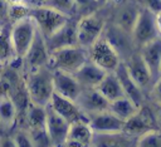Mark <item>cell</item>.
Here are the masks:
<instances>
[{
	"instance_id": "cell-1",
	"label": "cell",
	"mask_w": 161,
	"mask_h": 147,
	"mask_svg": "<svg viewBox=\"0 0 161 147\" xmlns=\"http://www.w3.org/2000/svg\"><path fill=\"white\" fill-rule=\"evenodd\" d=\"M24 83L29 102L47 106L53 94V70L47 65L24 73Z\"/></svg>"
},
{
	"instance_id": "cell-2",
	"label": "cell",
	"mask_w": 161,
	"mask_h": 147,
	"mask_svg": "<svg viewBox=\"0 0 161 147\" xmlns=\"http://www.w3.org/2000/svg\"><path fill=\"white\" fill-rule=\"evenodd\" d=\"M88 60V49L79 45H70L50 53L49 68L74 74Z\"/></svg>"
},
{
	"instance_id": "cell-3",
	"label": "cell",
	"mask_w": 161,
	"mask_h": 147,
	"mask_svg": "<svg viewBox=\"0 0 161 147\" xmlns=\"http://www.w3.org/2000/svg\"><path fill=\"white\" fill-rule=\"evenodd\" d=\"M152 129H158V127L156 122L153 106L147 99V102H145L131 118L125 121L122 132L130 137L138 138L143 133L150 132Z\"/></svg>"
},
{
	"instance_id": "cell-4",
	"label": "cell",
	"mask_w": 161,
	"mask_h": 147,
	"mask_svg": "<svg viewBox=\"0 0 161 147\" xmlns=\"http://www.w3.org/2000/svg\"><path fill=\"white\" fill-rule=\"evenodd\" d=\"M36 30L38 28L35 25V21L31 19L30 15L11 24L9 35L15 57L23 59V57L26 54L29 46L34 40Z\"/></svg>"
},
{
	"instance_id": "cell-5",
	"label": "cell",
	"mask_w": 161,
	"mask_h": 147,
	"mask_svg": "<svg viewBox=\"0 0 161 147\" xmlns=\"http://www.w3.org/2000/svg\"><path fill=\"white\" fill-rule=\"evenodd\" d=\"M88 59L101 67L107 73L114 72L122 62L117 50L103 35L88 48Z\"/></svg>"
},
{
	"instance_id": "cell-6",
	"label": "cell",
	"mask_w": 161,
	"mask_h": 147,
	"mask_svg": "<svg viewBox=\"0 0 161 147\" xmlns=\"http://www.w3.org/2000/svg\"><path fill=\"white\" fill-rule=\"evenodd\" d=\"M30 16L35 21L38 30L44 38L50 36L59 30L70 18L48 6H39L30 9Z\"/></svg>"
},
{
	"instance_id": "cell-7",
	"label": "cell",
	"mask_w": 161,
	"mask_h": 147,
	"mask_svg": "<svg viewBox=\"0 0 161 147\" xmlns=\"http://www.w3.org/2000/svg\"><path fill=\"white\" fill-rule=\"evenodd\" d=\"M106 21L96 13H89L77 21V43L79 46L88 49L103 34Z\"/></svg>"
},
{
	"instance_id": "cell-8",
	"label": "cell",
	"mask_w": 161,
	"mask_h": 147,
	"mask_svg": "<svg viewBox=\"0 0 161 147\" xmlns=\"http://www.w3.org/2000/svg\"><path fill=\"white\" fill-rule=\"evenodd\" d=\"M132 39L137 49L142 46L143 44L151 41L152 39L160 36L157 28H156V18L155 14L147 9L141 8L138 18L135 23V26L132 29Z\"/></svg>"
},
{
	"instance_id": "cell-9",
	"label": "cell",
	"mask_w": 161,
	"mask_h": 147,
	"mask_svg": "<svg viewBox=\"0 0 161 147\" xmlns=\"http://www.w3.org/2000/svg\"><path fill=\"white\" fill-rule=\"evenodd\" d=\"M49 58L50 53L48 50L45 38L39 30H36L31 45L29 46L26 54L23 57V68L25 72H29L42 67H47L49 64Z\"/></svg>"
},
{
	"instance_id": "cell-10",
	"label": "cell",
	"mask_w": 161,
	"mask_h": 147,
	"mask_svg": "<svg viewBox=\"0 0 161 147\" xmlns=\"http://www.w3.org/2000/svg\"><path fill=\"white\" fill-rule=\"evenodd\" d=\"M125 67L128 72V74L131 75V78L137 83V85L147 94L152 83L155 82L148 67L146 65V63L143 62L138 49L136 52H133L127 59L123 60Z\"/></svg>"
},
{
	"instance_id": "cell-11",
	"label": "cell",
	"mask_w": 161,
	"mask_h": 147,
	"mask_svg": "<svg viewBox=\"0 0 161 147\" xmlns=\"http://www.w3.org/2000/svg\"><path fill=\"white\" fill-rule=\"evenodd\" d=\"M102 35L117 50V53L119 54L122 62L125 59H127L133 52L137 50V46L135 45L133 39H132V35L130 33H126L125 30L119 29L114 24H109V25L106 24Z\"/></svg>"
},
{
	"instance_id": "cell-12",
	"label": "cell",
	"mask_w": 161,
	"mask_h": 147,
	"mask_svg": "<svg viewBox=\"0 0 161 147\" xmlns=\"http://www.w3.org/2000/svg\"><path fill=\"white\" fill-rule=\"evenodd\" d=\"M88 118L94 134H116L123 131L125 121L118 118L109 109L91 114Z\"/></svg>"
},
{
	"instance_id": "cell-13",
	"label": "cell",
	"mask_w": 161,
	"mask_h": 147,
	"mask_svg": "<svg viewBox=\"0 0 161 147\" xmlns=\"http://www.w3.org/2000/svg\"><path fill=\"white\" fill-rule=\"evenodd\" d=\"M59 116H62L65 121H68L70 124L80 121H89L88 116L78 107L75 101H72L69 98H65L63 95H59L53 92L52 98L48 103Z\"/></svg>"
},
{
	"instance_id": "cell-14",
	"label": "cell",
	"mask_w": 161,
	"mask_h": 147,
	"mask_svg": "<svg viewBox=\"0 0 161 147\" xmlns=\"http://www.w3.org/2000/svg\"><path fill=\"white\" fill-rule=\"evenodd\" d=\"M141 6L136 0H122L114 10L112 24L131 34L138 18Z\"/></svg>"
},
{
	"instance_id": "cell-15",
	"label": "cell",
	"mask_w": 161,
	"mask_h": 147,
	"mask_svg": "<svg viewBox=\"0 0 161 147\" xmlns=\"http://www.w3.org/2000/svg\"><path fill=\"white\" fill-rule=\"evenodd\" d=\"M47 108V123L45 128L53 143V147H62L69 131L70 123L65 121L62 116H59L49 104L45 106Z\"/></svg>"
},
{
	"instance_id": "cell-16",
	"label": "cell",
	"mask_w": 161,
	"mask_h": 147,
	"mask_svg": "<svg viewBox=\"0 0 161 147\" xmlns=\"http://www.w3.org/2000/svg\"><path fill=\"white\" fill-rule=\"evenodd\" d=\"M94 136L96 134L89 126V121L72 123L62 147H93Z\"/></svg>"
},
{
	"instance_id": "cell-17",
	"label": "cell",
	"mask_w": 161,
	"mask_h": 147,
	"mask_svg": "<svg viewBox=\"0 0 161 147\" xmlns=\"http://www.w3.org/2000/svg\"><path fill=\"white\" fill-rule=\"evenodd\" d=\"M53 70V90L54 93L75 101L83 89L75 77L70 73L52 69Z\"/></svg>"
},
{
	"instance_id": "cell-18",
	"label": "cell",
	"mask_w": 161,
	"mask_h": 147,
	"mask_svg": "<svg viewBox=\"0 0 161 147\" xmlns=\"http://www.w3.org/2000/svg\"><path fill=\"white\" fill-rule=\"evenodd\" d=\"M75 103L87 116L107 111L109 106V102L97 90V88H83Z\"/></svg>"
},
{
	"instance_id": "cell-19",
	"label": "cell",
	"mask_w": 161,
	"mask_h": 147,
	"mask_svg": "<svg viewBox=\"0 0 161 147\" xmlns=\"http://www.w3.org/2000/svg\"><path fill=\"white\" fill-rule=\"evenodd\" d=\"M45 43H47L49 53H52L57 49H60V48L78 45V43H77V21H73L72 19H69L59 30H57L50 36L45 38Z\"/></svg>"
},
{
	"instance_id": "cell-20",
	"label": "cell",
	"mask_w": 161,
	"mask_h": 147,
	"mask_svg": "<svg viewBox=\"0 0 161 147\" xmlns=\"http://www.w3.org/2000/svg\"><path fill=\"white\" fill-rule=\"evenodd\" d=\"M114 73H116L119 83L122 85V89H123V93H125L126 97H128L131 101H133L138 107H141L145 102H147V94L131 78V75L128 74L123 62H121V64L117 67Z\"/></svg>"
},
{
	"instance_id": "cell-21",
	"label": "cell",
	"mask_w": 161,
	"mask_h": 147,
	"mask_svg": "<svg viewBox=\"0 0 161 147\" xmlns=\"http://www.w3.org/2000/svg\"><path fill=\"white\" fill-rule=\"evenodd\" d=\"M138 52L143 62L148 67L153 79L156 80L160 75V65H161V36H157L151 41L140 46Z\"/></svg>"
},
{
	"instance_id": "cell-22",
	"label": "cell",
	"mask_w": 161,
	"mask_h": 147,
	"mask_svg": "<svg viewBox=\"0 0 161 147\" xmlns=\"http://www.w3.org/2000/svg\"><path fill=\"white\" fill-rule=\"evenodd\" d=\"M106 73V70L88 59L73 75L82 85V88H96L101 83Z\"/></svg>"
},
{
	"instance_id": "cell-23",
	"label": "cell",
	"mask_w": 161,
	"mask_h": 147,
	"mask_svg": "<svg viewBox=\"0 0 161 147\" xmlns=\"http://www.w3.org/2000/svg\"><path fill=\"white\" fill-rule=\"evenodd\" d=\"M96 88L108 102H112V101L125 95L122 85H121L114 72L106 73V75L103 77V79L101 80V83Z\"/></svg>"
},
{
	"instance_id": "cell-24",
	"label": "cell",
	"mask_w": 161,
	"mask_h": 147,
	"mask_svg": "<svg viewBox=\"0 0 161 147\" xmlns=\"http://www.w3.org/2000/svg\"><path fill=\"white\" fill-rule=\"evenodd\" d=\"M18 118V107L9 95L0 97V124L4 132L11 129Z\"/></svg>"
},
{
	"instance_id": "cell-25",
	"label": "cell",
	"mask_w": 161,
	"mask_h": 147,
	"mask_svg": "<svg viewBox=\"0 0 161 147\" xmlns=\"http://www.w3.org/2000/svg\"><path fill=\"white\" fill-rule=\"evenodd\" d=\"M25 119H26L28 129L45 128V123H47L45 106H39L29 102L25 108Z\"/></svg>"
},
{
	"instance_id": "cell-26",
	"label": "cell",
	"mask_w": 161,
	"mask_h": 147,
	"mask_svg": "<svg viewBox=\"0 0 161 147\" xmlns=\"http://www.w3.org/2000/svg\"><path fill=\"white\" fill-rule=\"evenodd\" d=\"M138 108L140 107L126 95L109 102V106H108V109L122 121H127L128 118H131L138 111Z\"/></svg>"
},
{
	"instance_id": "cell-27",
	"label": "cell",
	"mask_w": 161,
	"mask_h": 147,
	"mask_svg": "<svg viewBox=\"0 0 161 147\" xmlns=\"http://www.w3.org/2000/svg\"><path fill=\"white\" fill-rule=\"evenodd\" d=\"M14 58H15V54L10 41L9 30L4 28L3 31L0 33V65L9 64Z\"/></svg>"
},
{
	"instance_id": "cell-28",
	"label": "cell",
	"mask_w": 161,
	"mask_h": 147,
	"mask_svg": "<svg viewBox=\"0 0 161 147\" xmlns=\"http://www.w3.org/2000/svg\"><path fill=\"white\" fill-rule=\"evenodd\" d=\"M136 147H161V129H152L140 136Z\"/></svg>"
},
{
	"instance_id": "cell-29",
	"label": "cell",
	"mask_w": 161,
	"mask_h": 147,
	"mask_svg": "<svg viewBox=\"0 0 161 147\" xmlns=\"http://www.w3.org/2000/svg\"><path fill=\"white\" fill-rule=\"evenodd\" d=\"M29 15H30V8L26 6L24 3L9 4V6H8V20L11 21V24H14Z\"/></svg>"
},
{
	"instance_id": "cell-30",
	"label": "cell",
	"mask_w": 161,
	"mask_h": 147,
	"mask_svg": "<svg viewBox=\"0 0 161 147\" xmlns=\"http://www.w3.org/2000/svg\"><path fill=\"white\" fill-rule=\"evenodd\" d=\"M33 146L34 147H53L50 137L47 132V128H38V129H28Z\"/></svg>"
},
{
	"instance_id": "cell-31",
	"label": "cell",
	"mask_w": 161,
	"mask_h": 147,
	"mask_svg": "<svg viewBox=\"0 0 161 147\" xmlns=\"http://www.w3.org/2000/svg\"><path fill=\"white\" fill-rule=\"evenodd\" d=\"M44 6L52 8L67 16H72V14L75 10V3L74 0H48Z\"/></svg>"
},
{
	"instance_id": "cell-32",
	"label": "cell",
	"mask_w": 161,
	"mask_h": 147,
	"mask_svg": "<svg viewBox=\"0 0 161 147\" xmlns=\"http://www.w3.org/2000/svg\"><path fill=\"white\" fill-rule=\"evenodd\" d=\"M147 99L152 102L153 104L161 106V77H158L151 85L148 93H147Z\"/></svg>"
},
{
	"instance_id": "cell-33",
	"label": "cell",
	"mask_w": 161,
	"mask_h": 147,
	"mask_svg": "<svg viewBox=\"0 0 161 147\" xmlns=\"http://www.w3.org/2000/svg\"><path fill=\"white\" fill-rule=\"evenodd\" d=\"M13 138L16 143L18 147H34L33 146V142H31V138H30V134L28 131H24V129H20L18 132H15L13 134Z\"/></svg>"
},
{
	"instance_id": "cell-34",
	"label": "cell",
	"mask_w": 161,
	"mask_h": 147,
	"mask_svg": "<svg viewBox=\"0 0 161 147\" xmlns=\"http://www.w3.org/2000/svg\"><path fill=\"white\" fill-rule=\"evenodd\" d=\"M141 8L147 9L152 11L153 14H157L161 11V0H136Z\"/></svg>"
},
{
	"instance_id": "cell-35",
	"label": "cell",
	"mask_w": 161,
	"mask_h": 147,
	"mask_svg": "<svg viewBox=\"0 0 161 147\" xmlns=\"http://www.w3.org/2000/svg\"><path fill=\"white\" fill-rule=\"evenodd\" d=\"M74 3H75V8H86V9L98 5L97 0H74Z\"/></svg>"
},
{
	"instance_id": "cell-36",
	"label": "cell",
	"mask_w": 161,
	"mask_h": 147,
	"mask_svg": "<svg viewBox=\"0 0 161 147\" xmlns=\"http://www.w3.org/2000/svg\"><path fill=\"white\" fill-rule=\"evenodd\" d=\"M0 147H18L13 136H4L0 137Z\"/></svg>"
},
{
	"instance_id": "cell-37",
	"label": "cell",
	"mask_w": 161,
	"mask_h": 147,
	"mask_svg": "<svg viewBox=\"0 0 161 147\" xmlns=\"http://www.w3.org/2000/svg\"><path fill=\"white\" fill-rule=\"evenodd\" d=\"M8 6L9 4L5 0H0V23L8 20Z\"/></svg>"
},
{
	"instance_id": "cell-38",
	"label": "cell",
	"mask_w": 161,
	"mask_h": 147,
	"mask_svg": "<svg viewBox=\"0 0 161 147\" xmlns=\"http://www.w3.org/2000/svg\"><path fill=\"white\" fill-rule=\"evenodd\" d=\"M47 1H48V0H23V3H24L26 6H29L30 9H31V8L44 6Z\"/></svg>"
},
{
	"instance_id": "cell-39",
	"label": "cell",
	"mask_w": 161,
	"mask_h": 147,
	"mask_svg": "<svg viewBox=\"0 0 161 147\" xmlns=\"http://www.w3.org/2000/svg\"><path fill=\"white\" fill-rule=\"evenodd\" d=\"M152 106H153V111H155V116H156L157 127H158V129H161V106H157V104H153V103H152Z\"/></svg>"
},
{
	"instance_id": "cell-40",
	"label": "cell",
	"mask_w": 161,
	"mask_h": 147,
	"mask_svg": "<svg viewBox=\"0 0 161 147\" xmlns=\"http://www.w3.org/2000/svg\"><path fill=\"white\" fill-rule=\"evenodd\" d=\"M155 18H156V28H157L158 35L161 36V11H158L157 14H155Z\"/></svg>"
},
{
	"instance_id": "cell-41",
	"label": "cell",
	"mask_w": 161,
	"mask_h": 147,
	"mask_svg": "<svg viewBox=\"0 0 161 147\" xmlns=\"http://www.w3.org/2000/svg\"><path fill=\"white\" fill-rule=\"evenodd\" d=\"M112 1H114V0H97V4L98 5H106V4H109Z\"/></svg>"
},
{
	"instance_id": "cell-42",
	"label": "cell",
	"mask_w": 161,
	"mask_h": 147,
	"mask_svg": "<svg viewBox=\"0 0 161 147\" xmlns=\"http://www.w3.org/2000/svg\"><path fill=\"white\" fill-rule=\"evenodd\" d=\"M8 4H16V3H23V0H5Z\"/></svg>"
},
{
	"instance_id": "cell-43",
	"label": "cell",
	"mask_w": 161,
	"mask_h": 147,
	"mask_svg": "<svg viewBox=\"0 0 161 147\" xmlns=\"http://www.w3.org/2000/svg\"><path fill=\"white\" fill-rule=\"evenodd\" d=\"M4 133V131H3V128H1V124H0V134H3Z\"/></svg>"
},
{
	"instance_id": "cell-44",
	"label": "cell",
	"mask_w": 161,
	"mask_h": 147,
	"mask_svg": "<svg viewBox=\"0 0 161 147\" xmlns=\"http://www.w3.org/2000/svg\"><path fill=\"white\" fill-rule=\"evenodd\" d=\"M3 29H4V26H3V25H1V24H0V33H1V31H3Z\"/></svg>"
},
{
	"instance_id": "cell-45",
	"label": "cell",
	"mask_w": 161,
	"mask_h": 147,
	"mask_svg": "<svg viewBox=\"0 0 161 147\" xmlns=\"http://www.w3.org/2000/svg\"><path fill=\"white\" fill-rule=\"evenodd\" d=\"M1 72H3V65H0V75H1Z\"/></svg>"
},
{
	"instance_id": "cell-46",
	"label": "cell",
	"mask_w": 161,
	"mask_h": 147,
	"mask_svg": "<svg viewBox=\"0 0 161 147\" xmlns=\"http://www.w3.org/2000/svg\"><path fill=\"white\" fill-rule=\"evenodd\" d=\"M158 77H161V65H160V75Z\"/></svg>"
},
{
	"instance_id": "cell-47",
	"label": "cell",
	"mask_w": 161,
	"mask_h": 147,
	"mask_svg": "<svg viewBox=\"0 0 161 147\" xmlns=\"http://www.w3.org/2000/svg\"><path fill=\"white\" fill-rule=\"evenodd\" d=\"M0 24H1V23H0ZM1 25H3V24H1Z\"/></svg>"
}]
</instances>
